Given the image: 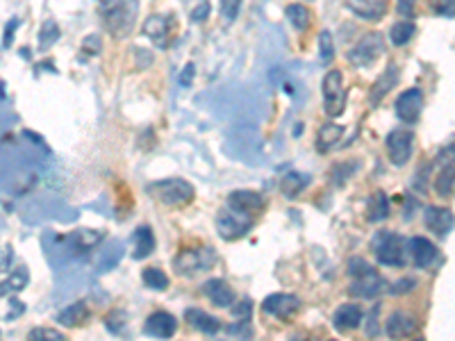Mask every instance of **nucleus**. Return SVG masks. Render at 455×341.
Returning <instances> with one entry per match:
<instances>
[{"label":"nucleus","mask_w":455,"mask_h":341,"mask_svg":"<svg viewBox=\"0 0 455 341\" xmlns=\"http://www.w3.org/2000/svg\"><path fill=\"white\" fill-rule=\"evenodd\" d=\"M137 12L139 0H100L98 5L100 21H103L105 30H109L114 39L130 36V32L135 30Z\"/></svg>","instance_id":"1"},{"label":"nucleus","mask_w":455,"mask_h":341,"mask_svg":"<svg viewBox=\"0 0 455 341\" xmlns=\"http://www.w3.org/2000/svg\"><path fill=\"white\" fill-rule=\"evenodd\" d=\"M371 248L376 253V260L383 267L401 269L407 264V241L401 234H394L389 230H378L371 239Z\"/></svg>","instance_id":"2"},{"label":"nucleus","mask_w":455,"mask_h":341,"mask_svg":"<svg viewBox=\"0 0 455 341\" xmlns=\"http://www.w3.org/2000/svg\"><path fill=\"white\" fill-rule=\"evenodd\" d=\"M146 192L151 194L155 201H160L169 207H182L193 201L196 189L182 178H169V180H160V182L148 185Z\"/></svg>","instance_id":"3"},{"label":"nucleus","mask_w":455,"mask_h":341,"mask_svg":"<svg viewBox=\"0 0 455 341\" xmlns=\"http://www.w3.org/2000/svg\"><path fill=\"white\" fill-rule=\"evenodd\" d=\"M255 219H257V214H250V212L226 205V210H221L217 216V232L221 239L237 241L244 234H248L250 227L255 225Z\"/></svg>","instance_id":"4"},{"label":"nucleus","mask_w":455,"mask_h":341,"mask_svg":"<svg viewBox=\"0 0 455 341\" xmlns=\"http://www.w3.org/2000/svg\"><path fill=\"white\" fill-rule=\"evenodd\" d=\"M217 264V250L212 246H203V248H184L173 260L175 273L182 278H191L201 271H208Z\"/></svg>","instance_id":"5"},{"label":"nucleus","mask_w":455,"mask_h":341,"mask_svg":"<svg viewBox=\"0 0 455 341\" xmlns=\"http://www.w3.org/2000/svg\"><path fill=\"white\" fill-rule=\"evenodd\" d=\"M323 109L330 119H337L339 114L344 112V105H346V89H344V75L341 71L332 69L326 73L323 78Z\"/></svg>","instance_id":"6"},{"label":"nucleus","mask_w":455,"mask_h":341,"mask_svg":"<svg viewBox=\"0 0 455 341\" xmlns=\"http://www.w3.org/2000/svg\"><path fill=\"white\" fill-rule=\"evenodd\" d=\"M383 53H385L383 36H380L378 32H369L348 51V62L353 66H358V69H365V66L374 64Z\"/></svg>","instance_id":"7"},{"label":"nucleus","mask_w":455,"mask_h":341,"mask_svg":"<svg viewBox=\"0 0 455 341\" xmlns=\"http://www.w3.org/2000/svg\"><path fill=\"white\" fill-rule=\"evenodd\" d=\"M387 155H389V162L394 166H405L410 162L412 157V150H414V135L410 130H392L387 135Z\"/></svg>","instance_id":"8"},{"label":"nucleus","mask_w":455,"mask_h":341,"mask_svg":"<svg viewBox=\"0 0 455 341\" xmlns=\"http://www.w3.org/2000/svg\"><path fill=\"white\" fill-rule=\"evenodd\" d=\"M262 312H264V314L276 316L278 321L290 323V321L301 312V300L296 296H292V293H271V296L264 298Z\"/></svg>","instance_id":"9"},{"label":"nucleus","mask_w":455,"mask_h":341,"mask_svg":"<svg viewBox=\"0 0 455 341\" xmlns=\"http://www.w3.org/2000/svg\"><path fill=\"white\" fill-rule=\"evenodd\" d=\"M144 34L151 39L157 48H169V44L173 39V32H175V21L171 16H162V14H153L146 18L144 23Z\"/></svg>","instance_id":"10"},{"label":"nucleus","mask_w":455,"mask_h":341,"mask_svg":"<svg viewBox=\"0 0 455 341\" xmlns=\"http://www.w3.org/2000/svg\"><path fill=\"white\" fill-rule=\"evenodd\" d=\"M394 109H396V116L401 119L403 123H416L423 112V93L419 89H407L403 91L401 96L396 98L394 102Z\"/></svg>","instance_id":"11"},{"label":"nucleus","mask_w":455,"mask_h":341,"mask_svg":"<svg viewBox=\"0 0 455 341\" xmlns=\"http://www.w3.org/2000/svg\"><path fill=\"white\" fill-rule=\"evenodd\" d=\"M385 289H387V280L374 269L360 278H351L348 293L355 298H374V296H378V293H383Z\"/></svg>","instance_id":"12"},{"label":"nucleus","mask_w":455,"mask_h":341,"mask_svg":"<svg viewBox=\"0 0 455 341\" xmlns=\"http://www.w3.org/2000/svg\"><path fill=\"white\" fill-rule=\"evenodd\" d=\"M407 250H410L412 264L416 269H428L440 260L437 246L426 239V236H412V239L407 241Z\"/></svg>","instance_id":"13"},{"label":"nucleus","mask_w":455,"mask_h":341,"mask_svg":"<svg viewBox=\"0 0 455 341\" xmlns=\"http://www.w3.org/2000/svg\"><path fill=\"white\" fill-rule=\"evenodd\" d=\"M175 330H178V319L169 312H153L144 326V333L155 339H169L175 335Z\"/></svg>","instance_id":"14"},{"label":"nucleus","mask_w":455,"mask_h":341,"mask_svg":"<svg viewBox=\"0 0 455 341\" xmlns=\"http://www.w3.org/2000/svg\"><path fill=\"white\" fill-rule=\"evenodd\" d=\"M385 330H387V335L392 337V339H405V337L416 335L419 323H416V319L410 314V312L396 309V312H392V314H389Z\"/></svg>","instance_id":"15"},{"label":"nucleus","mask_w":455,"mask_h":341,"mask_svg":"<svg viewBox=\"0 0 455 341\" xmlns=\"http://www.w3.org/2000/svg\"><path fill=\"white\" fill-rule=\"evenodd\" d=\"M346 7L365 21H380L387 14L389 0H346Z\"/></svg>","instance_id":"16"},{"label":"nucleus","mask_w":455,"mask_h":341,"mask_svg":"<svg viewBox=\"0 0 455 341\" xmlns=\"http://www.w3.org/2000/svg\"><path fill=\"white\" fill-rule=\"evenodd\" d=\"M426 227L433 230L437 236H447L453 230V212L449 207H426Z\"/></svg>","instance_id":"17"},{"label":"nucleus","mask_w":455,"mask_h":341,"mask_svg":"<svg viewBox=\"0 0 455 341\" xmlns=\"http://www.w3.org/2000/svg\"><path fill=\"white\" fill-rule=\"evenodd\" d=\"M203 291H205V296L215 302L217 307H230L232 302H235V289L230 287L226 280L221 278H210L205 284H203Z\"/></svg>","instance_id":"18"},{"label":"nucleus","mask_w":455,"mask_h":341,"mask_svg":"<svg viewBox=\"0 0 455 341\" xmlns=\"http://www.w3.org/2000/svg\"><path fill=\"white\" fill-rule=\"evenodd\" d=\"M103 241V232H96V230H87V227H80V230H73L67 236V243H69V250L73 255H82V253H89L91 248H96V243Z\"/></svg>","instance_id":"19"},{"label":"nucleus","mask_w":455,"mask_h":341,"mask_svg":"<svg viewBox=\"0 0 455 341\" xmlns=\"http://www.w3.org/2000/svg\"><path fill=\"white\" fill-rule=\"evenodd\" d=\"M184 321H187L191 328H196L198 333H203V335H217L221 330V319L212 316V314H208V312H203L198 307H189L187 312H184Z\"/></svg>","instance_id":"20"},{"label":"nucleus","mask_w":455,"mask_h":341,"mask_svg":"<svg viewBox=\"0 0 455 341\" xmlns=\"http://www.w3.org/2000/svg\"><path fill=\"white\" fill-rule=\"evenodd\" d=\"M398 66L396 64H389L387 69H385V73H380V78L374 82V89H371V93H369V100H371V105H380V100H383L389 91H392V87L398 82Z\"/></svg>","instance_id":"21"},{"label":"nucleus","mask_w":455,"mask_h":341,"mask_svg":"<svg viewBox=\"0 0 455 341\" xmlns=\"http://www.w3.org/2000/svg\"><path fill=\"white\" fill-rule=\"evenodd\" d=\"M230 207H237V210H244L250 214H259L264 210V198L255 194V192H248V189H239V192H232L228 196V203Z\"/></svg>","instance_id":"22"},{"label":"nucleus","mask_w":455,"mask_h":341,"mask_svg":"<svg viewBox=\"0 0 455 341\" xmlns=\"http://www.w3.org/2000/svg\"><path fill=\"white\" fill-rule=\"evenodd\" d=\"M362 307L355 305V302H346V305L337 307L335 316H332V323H335L337 330H344V333H348V330H358L362 326Z\"/></svg>","instance_id":"23"},{"label":"nucleus","mask_w":455,"mask_h":341,"mask_svg":"<svg viewBox=\"0 0 455 341\" xmlns=\"http://www.w3.org/2000/svg\"><path fill=\"white\" fill-rule=\"evenodd\" d=\"M89 319V307L85 300L71 302L69 307H64V312H60L57 323H62L64 328H80L85 326Z\"/></svg>","instance_id":"24"},{"label":"nucleus","mask_w":455,"mask_h":341,"mask_svg":"<svg viewBox=\"0 0 455 341\" xmlns=\"http://www.w3.org/2000/svg\"><path fill=\"white\" fill-rule=\"evenodd\" d=\"M135 250H133V258L135 260H146L148 255H153L155 250V234L148 225H139L135 230Z\"/></svg>","instance_id":"25"},{"label":"nucleus","mask_w":455,"mask_h":341,"mask_svg":"<svg viewBox=\"0 0 455 341\" xmlns=\"http://www.w3.org/2000/svg\"><path fill=\"white\" fill-rule=\"evenodd\" d=\"M389 216V198L385 192H374V196L369 198V207H367V219L369 223H383Z\"/></svg>","instance_id":"26"},{"label":"nucleus","mask_w":455,"mask_h":341,"mask_svg":"<svg viewBox=\"0 0 455 341\" xmlns=\"http://www.w3.org/2000/svg\"><path fill=\"white\" fill-rule=\"evenodd\" d=\"M308 185H310V175L296 173V170H290V173H285L283 180H280V192H283L285 198L294 201V198L299 196Z\"/></svg>","instance_id":"27"},{"label":"nucleus","mask_w":455,"mask_h":341,"mask_svg":"<svg viewBox=\"0 0 455 341\" xmlns=\"http://www.w3.org/2000/svg\"><path fill=\"white\" fill-rule=\"evenodd\" d=\"M341 137H344L341 126H337V123H326L317 135V150L319 153H328L330 148H335L339 144Z\"/></svg>","instance_id":"28"},{"label":"nucleus","mask_w":455,"mask_h":341,"mask_svg":"<svg viewBox=\"0 0 455 341\" xmlns=\"http://www.w3.org/2000/svg\"><path fill=\"white\" fill-rule=\"evenodd\" d=\"M285 14H287V18H290L292 25H294L299 32H305V30L310 27V12H308V7H305V5H301V3L287 5Z\"/></svg>","instance_id":"29"},{"label":"nucleus","mask_w":455,"mask_h":341,"mask_svg":"<svg viewBox=\"0 0 455 341\" xmlns=\"http://www.w3.org/2000/svg\"><path fill=\"white\" fill-rule=\"evenodd\" d=\"M414 32H416L414 23H410V21H398V23L392 25V30H389V39H392L394 46H405V44L414 36Z\"/></svg>","instance_id":"30"},{"label":"nucleus","mask_w":455,"mask_h":341,"mask_svg":"<svg viewBox=\"0 0 455 341\" xmlns=\"http://www.w3.org/2000/svg\"><path fill=\"white\" fill-rule=\"evenodd\" d=\"M142 280H144V284L148 289H157V291L169 289V276H166L162 269H155V267L146 269L142 273Z\"/></svg>","instance_id":"31"},{"label":"nucleus","mask_w":455,"mask_h":341,"mask_svg":"<svg viewBox=\"0 0 455 341\" xmlns=\"http://www.w3.org/2000/svg\"><path fill=\"white\" fill-rule=\"evenodd\" d=\"M358 170V162H341L330 168V182L335 187H344L348 182V178Z\"/></svg>","instance_id":"32"},{"label":"nucleus","mask_w":455,"mask_h":341,"mask_svg":"<svg viewBox=\"0 0 455 341\" xmlns=\"http://www.w3.org/2000/svg\"><path fill=\"white\" fill-rule=\"evenodd\" d=\"M435 192H437L440 198L453 196V162H449V166L437 175V180H435Z\"/></svg>","instance_id":"33"},{"label":"nucleus","mask_w":455,"mask_h":341,"mask_svg":"<svg viewBox=\"0 0 455 341\" xmlns=\"http://www.w3.org/2000/svg\"><path fill=\"white\" fill-rule=\"evenodd\" d=\"M60 27H57V23L53 21V18H48L43 25H41V32H39V46H41V51H46V48H50V46L60 39Z\"/></svg>","instance_id":"34"},{"label":"nucleus","mask_w":455,"mask_h":341,"mask_svg":"<svg viewBox=\"0 0 455 341\" xmlns=\"http://www.w3.org/2000/svg\"><path fill=\"white\" fill-rule=\"evenodd\" d=\"M319 55H321L323 64H330L332 57H335V44H332L330 30H321V34H319Z\"/></svg>","instance_id":"35"},{"label":"nucleus","mask_w":455,"mask_h":341,"mask_svg":"<svg viewBox=\"0 0 455 341\" xmlns=\"http://www.w3.org/2000/svg\"><path fill=\"white\" fill-rule=\"evenodd\" d=\"M27 339H32V341H43V339H48V341H64L67 337H64L60 330H53V328H32L30 335H27Z\"/></svg>","instance_id":"36"},{"label":"nucleus","mask_w":455,"mask_h":341,"mask_svg":"<svg viewBox=\"0 0 455 341\" xmlns=\"http://www.w3.org/2000/svg\"><path fill=\"white\" fill-rule=\"evenodd\" d=\"M346 271H348L351 278H360V276H365V273L374 271V267H371L365 258H351L346 262Z\"/></svg>","instance_id":"37"},{"label":"nucleus","mask_w":455,"mask_h":341,"mask_svg":"<svg viewBox=\"0 0 455 341\" xmlns=\"http://www.w3.org/2000/svg\"><path fill=\"white\" fill-rule=\"evenodd\" d=\"M123 326H125V312L114 309L112 314L107 316V330H109V333L118 335V333H123Z\"/></svg>","instance_id":"38"},{"label":"nucleus","mask_w":455,"mask_h":341,"mask_svg":"<svg viewBox=\"0 0 455 341\" xmlns=\"http://www.w3.org/2000/svg\"><path fill=\"white\" fill-rule=\"evenodd\" d=\"M239 9H241V0H224V3H221V14H224L228 23L235 21Z\"/></svg>","instance_id":"39"},{"label":"nucleus","mask_w":455,"mask_h":341,"mask_svg":"<svg viewBox=\"0 0 455 341\" xmlns=\"http://www.w3.org/2000/svg\"><path fill=\"white\" fill-rule=\"evenodd\" d=\"M7 289H14V291H21L25 284H27V273L23 269H18L14 276H9V280L5 282Z\"/></svg>","instance_id":"40"},{"label":"nucleus","mask_w":455,"mask_h":341,"mask_svg":"<svg viewBox=\"0 0 455 341\" xmlns=\"http://www.w3.org/2000/svg\"><path fill=\"white\" fill-rule=\"evenodd\" d=\"M208 16H210V0H201V3L196 5V9L191 12V21L193 23H203Z\"/></svg>","instance_id":"41"},{"label":"nucleus","mask_w":455,"mask_h":341,"mask_svg":"<svg viewBox=\"0 0 455 341\" xmlns=\"http://www.w3.org/2000/svg\"><path fill=\"white\" fill-rule=\"evenodd\" d=\"M228 335H239V337H253V328L248 326L246 319H241L239 323L228 326Z\"/></svg>","instance_id":"42"},{"label":"nucleus","mask_w":455,"mask_h":341,"mask_svg":"<svg viewBox=\"0 0 455 341\" xmlns=\"http://www.w3.org/2000/svg\"><path fill=\"white\" fill-rule=\"evenodd\" d=\"M430 7L435 9L437 14H444V16H453V0H430Z\"/></svg>","instance_id":"43"},{"label":"nucleus","mask_w":455,"mask_h":341,"mask_svg":"<svg viewBox=\"0 0 455 341\" xmlns=\"http://www.w3.org/2000/svg\"><path fill=\"white\" fill-rule=\"evenodd\" d=\"M82 51L89 55H96L100 51V34H89L85 41H82Z\"/></svg>","instance_id":"44"},{"label":"nucleus","mask_w":455,"mask_h":341,"mask_svg":"<svg viewBox=\"0 0 455 341\" xmlns=\"http://www.w3.org/2000/svg\"><path fill=\"white\" fill-rule=\"evenodd\" d=\"M232 314H235L237 319H248L250 316V309H253V305H250V300H241L239 305H235V302H232Z\"/></svg>","instance_id":"45"},{"label":"nucleus","mask_w":455,"mask_h":341,"mask_svg":"<svg viewBox=\"0 0 455 341\" xmlns=\"http://www.w3.org/2000/svg\"><path fill=\"white\" fill-rule=\"evenodd\" d=\"M414 287H416V280L414 278H403V280H398L389 291H392V293H403V291H412Z\"/></svg>","instance_id":"46"},{"label":"nucleus","mask_w":455,"mask_h":341,"mask_svg":"<svg viewBox=\"0 0 455 341\" xmlns=\"http://www.w3.org/2000/svg\"><path fill=\"white\" fill-rule=\"evenodd\" d=\"M135 60H137V66H139V69H148V66H151V62H153V55L148 53L146 48H137Z\"/></svg>","instance_id":"47"},{"label":"nucleus","mask_w":455,"mask_h":341,"mask_svg":"<svg viewBox=\"0 0 455 341\" xmlns=\"http://www.w3.org/2000/svg\"><path fill=\"white\" fill-rule=\"evenodd\" d=\"M416 9V0H398L396 3V12L403 16H412Z\"/></svg>","instance_id":"48"},{"label":"nucleus","mask_w":455,"mask_h":341,"mask_svg":"<svg viewBox=\"0 0 455 341\" xmlns=\"http://www.w3.org/2000/svg\"><path fill=\"white\" fill-rule=\"evenodd\" d=\"M193 75H196V66H193V64L184 66V71L180 73V84H182V87H189L191 80H193Z\"/></svg>","instance_id":"49"},{"label":"nucleus","mask_w":455,"mask_h":341,"mask_svg":"<svg viewBox=\"0 0 455 341\" xmlns=\"http://www.w3.org/2000/svg\"><path fill=\"white\" fill-rule=\"evenodd\" d=\"M18 27V18H12V21L7 23V27H5V39H3V44L7 46H12V41H14V30Z\"/></svg>","instance_id":"50"}]
</instances>
